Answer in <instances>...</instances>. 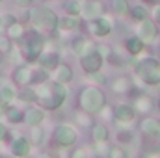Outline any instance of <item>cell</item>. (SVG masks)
<instances>
[{
    "label": "cell",
    "mask_w": 160,
    "mask_h": 158,
    "mask_svg": "<svg viewBox=\"0 0 160 158\" xmlns=\"http://www.w3.org/2000/svg\"><path fill=\"white\" fill-rule=\"evenodd\" d=\"M38 95V104L47 112H58L67 101V84L56 82L54 78H45L43 82L34 86Z\"/></svg>",
    "instance_id": "1"
},
{
    "label": "cell",
    "mask_w": 160,
    "mask_h": 158,
    "mask_svg": "<svg viewBox=\"0 0 160 158\" xmlns=\"http://www.w3.org/2000/svg\"><path fill=\"white\" fill-rule=\"evenodd\" d=\"M47 43H48L47 34L41 32L39 28H36V26H30V28L26 30L24 37L17 43V47H19V50H21L24 62L36 63V62L39 60L41 52L47 48Z\"/></svg>",
    "instance_id": "2"
},
{
    "label": "cell",
    "mask_w": 160,
    "mask_h": 158,
    "mask_svg": "<svg viewBox=\"0 0 160 158\" xmlns=\"http://www.w3.org/2000/svg\"><path fill=\"white\" fill-rule=\"evenodd\" d=\"M108 104L106 93L101 86H93V84H86L82 86L77 93V108L84 110L88 114L99 116V112Z\"/></svg>",
    "instance_id": "3"
},
{
    "label": "cell",
    "mask_w": 160,
    "mask_h": 158,
    "mask_svg": "<svg viewBox=\"0 0 160 158\" xmlns=\"http://www.w3.org/2000/svg\"><path fill=\"white\" fill-rule=\"evenodd\" d=\"M134 77L138 86L155 87L160 84V60L153 56H145L134 63Z\"/></svg>",
    "instance_id": "4"
},
{
    "label": "cell",
    "mask_w": 160,
    "mask_h": 158,
    "mask_svg": "<svg viewBox=\"0 0 160 158\" xmlns=\"http://www.w3.org/2000/svg\"><path fill=\"white\" fill-rule=\"evenodd\" d=\"M78 143V128L75 123H58L50 132V145L54 149H73Z\"/></svg>",
    "instance_id": "5"
},
{
    "label": "cell",
    "mask_w": 160,
    "mask_h": 158,
    "mask_svg": "<svg viewBox=\"0 0 160 158\" xmlns=\"http://www.w3.org/2000/svg\"><path fill=\"white\" fill-rule=\"evenodd\" d=\"M30 24L36 26V28H39L41 32L48 34V32H52V30L58 28L60 15L52 7H48V6H36V7H32Z\"/></svg>",
    "instance_id": "6"
},
{
    "label": "cell",
    "mask_w": 160,
    "mask_h": 158,
    "mask_svg": "<svg viewBox=\"0 0 160 158\" xmlns=\"http://www.w3.org/2000/svg\"><path fill=\"white\" fill-rule=\"evenodd\" d=\"M84 28H86V32H88L89 37L102 39V37H108L114 32V19L104 13V15H101L97 19L84 21Z\"/></svg>",
    "instance_id": "7"
},
{
    "label": "cell",
    "mask_w": 160,
    "mask_h": 158,
    "mask_svg": "<svg viewBox=\"0 0 160 158\" xmlns=\"http://www.w3.org/2000/svg\"><path fill=\"white\" fill-rule=\"evenodd\" d=\"M60 62H62V50H60V47H56V41L48 39L47 48L41 52V56H39V60L36 62V65H39L41 69H45L47 73H50Z\"/></svg>",
    "instance_id": "8"
},
{
    "label": "cell",
    "mask_w": 160,
    "mask_h": 158,
    "mask_svg": "<svg viewBox=\"0 0 160 158\" xmlns=\"http://www.w3.org/2000/svg\"><path fill=\"white\" fill-rule=\"evenodd\" d=\"M78 65H80V69H82L84 75L97 73V71L102 69V65H104V58L101 56V52H99L97 48H93V50H89V52H86V54L78 56Z\"/></svg>",
    "instance_id": "9"
},
{
    "label": "cell",
    "mask_w": 160,
    "mask_h": 158,
    "mask_svg": "<svg viewBox=\"0 0 160 158\" xmlns=\"http://www.w3.org/2000/svg\"><path fill=\"white\" fill-rule=\"evenodd\" d=\"M34 69H36V63L22 62V63L13 65V71L9 73V77H11V80H13L19 87H22V86H32Z\"/></svg>",
    "instance_id": "10"
},
{
    "label": "cell",
    "mask_w": 160,
    "mask_h": 158,
    "mask_svg": "<svg viewBox=\"0 0 160 158\" xmlns=\"http://www.w3.org/2000/svg\"><path fill=\"white\" fill-rule=\"evenodd\" d=\"M136 36L143 41L145 45L147 43H155L157 37H158V24L151 17H145V19L138 21V24H136Z\"/></svg>",
    "instance_id": "11"
},
{
    "label": "cell",
    "mask_w": 160,
    "mask_h": 158,
    "mask_svg": "<svg viewBox=\"0 0 160 158\" xmlns=\"http://www.w3.org/2000/svg\"><path fill=\"white\" fill-rule=\"evenodd\" d=\"M19 101V86L11 77H0V104L8 106Z\"/></svg>",
    "instance_id": "12"
},
{
    "label": "cell",
    "mask_w": 160,
    "mask_h": 158,
    "mask_svg": "<svg viewBox=\"0 0 160 158\" xmlns=\"http://www.w3.org/2000/svg\"><path fill=\"white\" fill-rule=\"evenodd\" d=\"M8 145H9V153L13 156L24 158L32 153V145L34 143L30 141V138L26 134H15V136H11V140H9Z\"/></svg>",
    "instance_id": "13"
},
{
    "label": "cell",
    "mask_w": 160,
    "mask_h": 158,
    "mask_svg": "<svg viewBox=\"0 0 160 158\" xmlns=\"http://www.w3.org/2000/svg\"><path fill=\"white\" fill-rule=\"evenodd\" d=\"M67 48H69V52L73 54V56H82V54H86V52H89V50H93V48H97V43L91 39H88V36H82L78 32H75V36L69 39L67 43Z\"/></svg>",
    "instance_id": "14"
},
{
    "label": "cell",
    "mask_w": 160,
    "mask_h": 158,
    "mask_svg": "<svg viewBox=\"0 0 160 158\" xmlns=\"http://www.w3.org/2000/svg\"><path fill=\"white\" fill-rule=\"evenodd\" d=\"M136 110H134V106L132 104H128V102H119V104H116L114 106V121H116V125L118 126H128L130 123H134V119H136Z\"/></svg>",
    "instance_id": "15"
},
{
    "label": "cell",
    "mask_w": 160,
    "mask_h": 158,
    "mask_svg": "<svg viewBox=\"0 0 160 158\" xmlns=\"http://www.w3.org/2000/svg\"><path fill=\"white\" fill-rule=\"evenodd\" d=\"M82 2V13L80 17L84 21H91V19H97L101 15L106 13V4L104 0H80Z\"/></svg>",
    "instance_id": "16"
},
{
    "label": "cell",
    "mask_w": 160,
    "mask_h": 158,
    "mask_svg": "<svg viewBox=\"0 0 160 158\" xmlns=\"http://www.w3.org/2000/svg\"><path fill=\"white\" fill-rule=\"evenodd\" d=\"M82 26H84V19H82L80 15H69V13L60 15V24H58V28H60L63 34L80 32Z\"/></svg>",
    "instance_id": "17"
},
{
    "label": "cell",
    "mask_w": 160,
    "mask_h": 158,
    "mask_svg": "<svg viewBox=\"0 0 160 158\" xmlns=\"http://www.w3.org/2000/svg\"><path fill=\"white\" fill-rule=\"evenodd\" d=\"M47 119V110L41 108L39 104H26L24 108V125L26 126H34V125H43V121Z\"/></svg>",
    "instance_id": "18"
},
{
    "label": "cell",
    "mask_w": 160,
    "mask_h": 158,
    "mask_svg": "<svg viewBox=\"0 0 160 158\" xmlns=\"http://www.w3.org/2000/svg\"><path fill=\"white\" fill-rule=\"evenodd\" d=\"M110 89L116 95H130L134 91V80L127 75H119L110 82Z\"/></svg>",
    "instance_id": "19"
},
{
    "label": "cell",
    "mask_w": 160,
    "mask_h": 158,
    "mask_svg": "<svg viewBox=\"0 0 160 158\" xmlns=\"http://www.w3.org/2000/svg\"><path fill=\"white\" fill-rule=\"evenodd\" d=\"M50 78H54L56 82H62V84H71L73 78H75L73 67H71L67 62H60V63L50 71Z\"/></svg>",
    "instance_id": "20"
},
{
    "label": "cell",
    "mask_w": 160,
    "mask_h": 158,
    "mask_svg": "<svg viewBox=\"0 0 160 158\" xmlns=\"http://www.w3.org/2000/svg\"><path fill=\"white\" fill-rule=\"evenodd\" d=\"M2 121H6L8 125H24V108L13 104H8L4 110V117Z\"/></svg>",
    "instance_id": "21"
},
{
    "label": "cell",
    "mask_w": 160,
    "mask_h": 158,
    "mask_svg": "<svg viewBox=\"0 0 160 158\" xmlns=\"http://www.w3.org/2000/svg\"><path fill=\"white\" fill-rule=\"evenodd\" d=\"M140 132L149 136V138H157L160 136V121L153 116H145L140 121Z\"/></svg>",
    "instance_id": "22"
},
{
    "label": "cell",
    "mask_w": 160,
    "mask_h": 158,
    "mask_svg": "<svg viewBox=\"0 0 160 158\" xmlns=\"http://www.w3.org/2000/svg\"><path fill=\"white\" fill-rule=\"evenodd\" d=\"M132 106H134V110H136L138 114L147 116V114L153 112V108H155V101H153V97L140 93V95H136V97L132 99Z\"/></svg>",
    "instance_id": "23"
},
{
    "label": "cell",
    "mask_w": 160,
    "mask_h": 158,
    "mask_svg": "<svg viewBox=\"0 0 160 158\" xmlns=\"http://www.w3.org/2000/svg\"><path fill=\"white\" fill-rule=\"evenodd\" d=\"M89 138H91L93 143L110 140V128H108V125H106L104 121H101V123H93V126H91V130H89Z\"/></svg>",
    "instance_id": "24"
},
{
    "label": "cell",
    "mask_w": 160,
    "mask_h": 158,
    "mask_svg": "<svg viewBox=\"0 0 160 158\" xmlns=\"http://www.w3.org/2000/svg\"><path fill=\"white\" fill-rule=\"evenodd\" d=\"M143 48H145V43L140 39L136 34L125 39V50H127V54H128L130 58H138V56L143 52Z\"/></svg>",
    "instance_id": "25"
},
{
    "label": "cell",
    "mask_w": 160,
    "mask_h": 158,
    "mask_svg": "<svg viewBox=\"0 0 160 158\" xmlns=\"http://www.w3.org/2000/svg\"><path fill=\"white\" fill-rule=\"evenodd\" d=\"M26 30H28V26H26V22L24 21H15L13 24H9L8 28H6V36H9L11 39L15 41V43H19V41L24 37V34H26Z\"/></svg>",
    "instance_id": "26"
},
{
    "label": "cell",
    "mask_w": 160,
    "mask_h": 158,
    "mask_svg": "<svg viewBox=\"0 0 160 158\" xmlns=\"http://www.w3.org/2000/svg\"><path fill=\"white\" fill-rule=\"evenodd\" d=\"M73 123L77 125V128H82V130H91V126H93V114H88V112H84V110H78L77 108V112H75V116H73Z\"/></svg>",
    "instance_id": "27"
},
{
    "label": "cell",
    "mask_w": 160,
    "mask_h": 158,
    "mask_svg": "<svg viewBox=\"0 0 160 158\" xmlns=\"http://www.w3.org/2000/svg\"><path fill=\"white\" fill-rule=\"evenodd\" d=\"M28 138L36 147H43L47 143V130L43 128V125H34L28 130Z\"/></svg>",
    "instance_id": "28"
},
{
    "label": "cell",
    "mask_w": 160,
    "mask_h": 158,
    "mask_svg": "<svg viewBox=\"0 0 160 158\" xmlns=\"http://www.w3.org/2000/svg\"><path fill=\"white\" fill-rule=\"evenodd\" d=\"M19 101L22 104H36L38 102V95H36L34 86H22V87H19Z\"/></svg>",
    "instance_id": "29"
},
{
    "label": "cell",
    "mask_w": 160,
    "mask_h": 158,
    "mask_svg": "<svg viewBox=\"0 0 160 158\" xmlns=\"http://www.w3.org/2000/svg\"><path fill=\"white\" fill-rule=\"evenodd\" d=\"M110 9H112V13L118 15V17L128 15V11H130V2H128V0H112V2H110Z\"/></svg>",
    "instance_id": "30"
},
{
    "label": "cell",
    "mask_w": 160,
    "mask_h": 158,
    "mask_svg": "<svg viewBox=\"0 0 160 158\" xmlns=\"http://www.w3.org/2000/svg\"><path fill=\"white\" fill-rule=\"evenodd\" d=\"M63 13L69 15H80L82 13V2L80 0H63Z\"/></svg>",
    "instance_id": "31"
},
{
    "label": "cell",
    "mask_w": 160,
    "mask_h": 158,
    "mask_svg": "<svg viewBox=\"0 0 160 158\" xmlns=\"http://www.w3.org/2000/svg\"><path fill=\"white\" fill-rule=\"evenodd\" d=\"M128 15H130V19L132 21H142V19H145L147 17V7L143 6V4H136V6H130V11H128Z\"/></svg>",
    "instance_id": "32"
},
{
    "label": "cell",
    "mask_w": 160,
    "mask_h": 158,
    "mask_svg": "<svg viewBox=\"0 0 160 158\" xmlns=\"http://www.w3.org/2000/svg\"><path fill=\"white\" fill-rule=\"evenodd\" d=\"M88 77V84H93V86H106L108 84V78H106V75L102 73V69L101 71H97V73H89V75H86Z\"/></svg>",
    "instance_id": "33"
},
{
    "label": "cell",
    "mask_w": 160,
    "mask_h": 158,
    "mask_svg": "<svg viewBox=\"0 0 160 158\" xmlns=\"http://www.w3.org/2000/svg\"><path fill=\"white\" fill-rule=\"evenodd\" d=\"M13 47H15V41L11 39L9 36H6V34H4V36L0 34V50H2L6 56L13 50Z\"/></svg>",
    "instance_id": "34"
},
{
    "label": "cell",
    "mask_w": 160,
    "mask_h": 158,
    "mask_svg": "<svg viewBox=\"0 0 160 158\" xmlns=\"http://www.w3.org/2000/svg\"><path fill=\"white\" fill-rule=\"evenodd\" d=\"M110 143H108V140L106 141H97V143H93V149H95V155H102V156H108L110 155Z\"/></svg>",
    "instance_id": "35"
},
{
    "label": "cell",
    "mask_w": 160,
    "mask_h": 158,
    "mask_svg": "<svg viewBox=\"0 0 160 158\" xmlns=\"http://www.w3.org/2000/svg\"><path fill=\"white\" fill-rule=\"evenodd\" d=\"M89 155H95V149L93 147H77V149H71V156L73 158H78V156H89Z\"/></svg>",
    "instance_id": "36"
},
{
    "label": "cell",
    "mask_w": 160,
    "mask_h": 158,
    "mask_svg": "<svg viewBox=\"0 0 160 158\" xmlns=\"http://www.w3.org/2000/svg\"><path fill=\"white\" fill-rule=\"evenodd\" d=\"M11 140V132L8 128V123L0 119V143H9Z\"/></svg>",
    "instance_id": "37"
},
{
    "label": "cell",
    "mask_w": 160,
    "mask_h": 158,
    "mask_svg": "<svg viewBox=\"0 0 160 158\" xmlns=\"http://www.w3.org/2000/svg\"><path fill=\"white\" fill-rule=\"evenodd\" d=\"M0 21H2V28H8L9 24H13L15 21H19V17H17V15H13L11 11H6V13H2V15H0Z\"/></svg>",
    "instance_id": "38"
},
{
    "label": "cell",
    "mask_w": 160,
    "mask_h": 158,
    "mask_svg": "<svg viewBox=\"0 0 160 158\" xmlns=\"http://www.w3.org/2000/svg\"><path fill=\"white\" fill-rule=\"evenodd\" d=\"M99 116L101 119L106 123V121H114V106H110V104H106L101 112H99Z\"/></svg>",
    "instance_id": "39"
},
{
    "label": "cell",
    "mask_w": 160,
    "mask_h": 158,
    "mask_svg": "<svg viewBox=\"0 0 160 158\" xmlns=\"http://www.w3.org/2000/svg\"><path fill=\"white\" fill-rule=\"evenodd\" d=\"M97 50L101 52V56H102V58H104V62H106V58L112 54L114 47H112V45H108V43H97Z\"/></svg>",
    "instance_id": "40"
},
{
    "label": "cell",
    "mask_w": 160,
    "mask_h": 158,
    "mask_svg": "<svg viewBox=\"0 0 160 158\" xmlns=\"http://www.w3.org/2000/svg\"><path fill=\"white\" fill-rule=\"evenodd\" d=\"M108 156L110 158H125L127 156V151L118 143V145H112V147H110V155H108Z\"/></svg>",
    "instance_id": "41"
},
{
    "label": "cell",
    "mask_w": 160,
    "mask_h": 158,
    "mask_svg": "<svg viewBox=\"0 0 160 158\" xmlns=\"http://www.w3.org/2000/svg\"><path fill=\"white\" fill-rule=\"evenodd\" d=\"M151 19L157 24H160V2H155L153 4V7H151Z\"/></svg>",
    "instance_id": "42"
},
{
    "label": "cell",
    "mask_w": 160,
    "mask_h": 158,
    "mask_svg": "<svg viewBox=\"0 0 160 158\" xmlns=\"http://www.w3.org/2000/svg\"><path fill=\"white\" fill-rule=\"evenodd\" d=\"M13 2H15V6H17V7H21V9H26V7H32V6L36 4L34 0H13Z\"/></svg>",
    "instance_id": "43"
},
{
    "label": "cell",
    "mask_w": 160,
    "mask_h": 158,
    "mask_svg": "<svg viewBox=\"0 0 160 158\" xmlns=\"http://www.w3.org/2000/svg\"><path fill=\"white\" fill-rule=\"evenodd\" d=\"M4 60H6V54H4V52H2V50H0V65H2V63H4Z\"/></svg>",
    "instance_id": "44"
},
{
    "label": "cell",
    "mask_w": 160,
    "mask_h": 158,
    "mask_svg": "<svg viewBox=\"0 0 160 158\" xmlns=\"http://www.w3.org/2000/svg\"><path fill=\"white\" fill-rule=\"evenodd\" d=\"M48 2H63V0H48Z\"/></svg>",
    "instance_id": "45"
},
{
    "label": "cell",
    "mask_w": 160,
    "mask_h": 158,
    "mask_svg": "<svg viewBox=\"0 0 160 158\" xmlns=\"http://www.w3.org/2000/svg\"><path fill=\"white\" fill-rule=\"evenodd\" d=\"M0 28H2V21H0Z\"/></svg>",
    "instance_id": "46"
},
{
    "label": "cell",
    "mask_w": 160,
    "mask_h": 158,
    "mask_svg": "<svg viewBox=\"0 0 160 158\" xmlns=\"http://www.w3.org/2000/svg\"><path fill=\"white\" fill-rule=\"evenodd\" d=\"M34 2H41V0H34Z\"/></svg>",
    "instance_id": "47"
},
{
    "label": "cell",
    "mask_w": 160,
    "mask_h": 158,
    "mask_svg": "<svg viewBox=\"0 0 160 158\" xmlns=\"http://www.w3.org/2000/svg\"><path fill=\"white\" fill-rule=\"evenodd\" d=\"M2 2H4V0H0V4H2Z\"/></svg>",
    "instance_id": "48"
}]
</instances>
